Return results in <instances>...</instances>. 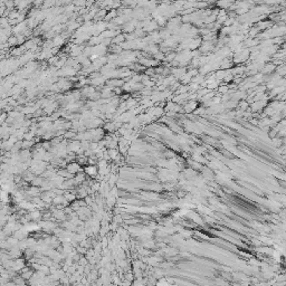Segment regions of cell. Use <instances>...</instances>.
I'll return each mask as SVG.
<instances>
[{
	"label": "cell",
	"instance_id": "6da1fadb",
	"mask_svg": "<svg viewBox=\"0 0 286 286\" xmlns=\"http://www.w3.org/2000/svg\"><path fill=\"white\" fill-rule=\"evenodd\" d=\"M67 170H68L71 173H77V172H80V168L77 163H74L73 162L72 164H69V166H67Z\"/></svg>",
	"mask_w": 286,
	"mask_h": 286
},
{
	"label": "cell",
	"instance_id": "3957f363",
	"mask_svg": "<svg viewBox=\"0 0 286 286\" xmlns=\"http://www.w3.org/2000/svg\"><path fill=\"white\" fill-rule=\"evenodd\" d=\"M125 39V36H123V35H117V36H115V38L112 40V43H116V44H122V41Z\"/></svg>",
	"mask_w": 286,
	"mask_h": 286
},
{
	"label": "cell",
	"instance_id": "7a4b0ae2",
	"mask_svg": "<svg viewBox=\"0 0 286 286\" xmlns=\"http://www.w3.org/2000/svg\"><path fill=\"white\" fill-rule=\"evenodd\" d=\"M86 173H87V174H90V176H95V174H97V170H96V168L93 166H87V168H86Z\"/></svg>",
	"mask_w": 286,
	"mask_h": 286
},
{
	"label": "cell",
	"instance_id": "5b68a950",
	"mask_svg": "<svg viewBox=\"0 0 286 286\" xmlns=\"http://www.w3.org/2000/svg\"><path fill=\"white\" fill-rule=\"evenodd\" d=\"M65 199L67 200V201H73L74 199H75V194H67L66 197H65Z\"/></svg>",
	"mask_w": 286,
	"mask_h": 286
},
{
	"label": "cell",
	"instance_id": "277c9868",
	"mask_svg": "<svg viewBox=\"0 0 286 286\" xmlns=\"http://www.w3.org/2000/svg\"><path fill=\"white\" fill-rule=\"evenodd\" d=\"M39 215L40 213H38V211H34V213H31L30 218H33V219H38V218H39Z\"/></svg>",
	"mask_w": 286,
	"mask_h": 286
}]
</instances>
